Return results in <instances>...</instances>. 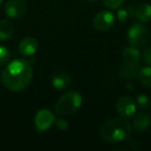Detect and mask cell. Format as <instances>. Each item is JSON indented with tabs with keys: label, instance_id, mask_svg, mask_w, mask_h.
Here are the masks:
<instances>
[{
	"label": "cell",
	"instance_id": "6da1fadb",
	"mask_svg": "<svg viewBox=\"0 0 151 151\" xmlns=\"http://www.w3.org/2000/svg\"><path fill=\"white\" fill-rule=\"evenodd\" d=\"M33 78L31 63L23 58L15 59L5 66L1 73L2 84L9 90L18 92L26 89Z\"/></svg>",
	"mask_w": 151,
	"mask_h": 151
},
{
	"label": "cell",
	"instance_id": "7a4b0ae2",
	"mask_svg": "<svg viewBox=\"0 0 151 151\" xmlns=\"http://www.w3.org/2000/svg\"><path fill=\"white\" fill-rule=\"evenodd\" d=\"M101 137L108 143H119L129 138L132 125L123 118H114L101 127Z\"/></svg>",
	"mask_w": 151,
	"mask_h": 151
},
{
	"label": "cell",
	"instance_id": "3957f363",
	"mask_svg": "<svg viewBox=\"0 0 151 151\" xmlns=\"http://www.w3.org/2000/svg\"><path fill=\"white\" fill-rule=\"evenodd\" d=\"M83 97L77 91H68L57 101L55 105V112L57 115L64 117L73 114L82 106Z\"/></svg>",
	"mask_w": 151,
	"mask_h": 151
},
{
	"label": "cell",
	"instance_id": "277c9868",
	"mask_svg": "<svg viewBox=\"0 0 151 151\" xmlns=\"http://www.w3.org/2000/svg\"><path fill=\"white\" fill-rule=\"evenodd\" d=\"M149 38V30L145 25L142 24H134L128 29L127 40L132 47L140 48L147 42Z\"/></svg>",
	"mask_w": 151,
	"mask_h": 151
},
{
	"label": "cell",
	"instance_id": "5b68a950",
	"mask_svg": "<svg viewBox=\"0 0 151 151\" xmlns=\"http://www.w3.org/2000/svg\"><path fill=\"white\" fill-rule=\"evenodd\" d=\"M27 9L26 0H9L4 5V13L9 19H18L25 15Z\"/></svg>",
	"mask_w": 151,
	"mask_h": 151
},
{
	"label": "cell",
	"instance_id": "8992f818",
	"mask_svg": "<svg viewBox=\"0 0 151 151\" xmlns=\"http://www.w3.org/2000/svg\"><path fill=\"white\" fill-rule=\"evenodd\" d=\"M115 23V17L109 11L99 12L93 18V27L99 31H107Z\"/></svg>",
	"mask_w": 151,
	"mask_h": 151
},
{
	"label": "cell",
	"instance_id": "52a82bcc",
	"mask_svg": "<svg viewBox=\"0 0 151 151\" xmlns=\"http://www.w3.org/2000/svg\"><path fill=\"white\" fill-rule=\"evenodd\" d=\"M55 120H56V118H55L54 114L51 111H49L48 109L40 110L34 117L35 128L38 132H46L47 129L51 127V125L54 123Z\"/></svg>",
	"mask_w": 151,
	"mask_h": 151
},
{
	"label": "cell",
	"instance_id": "ba28073f",
	"mask_svg": "<svg viewBox=\"0 0 151 151\" xmlns=\"http://www.w3.org/2000/svg\"><path fill=\"white\" fill-rule=\"evenodd\" d=\"M136 104L129 96H121L116 103V110L122 118H130L136 113Z\"/></svg>",
	"mask_w": 151,
	"mask_h": 151
},
{
	"label": "cell",
	"instance_id": "9c48e42d",
	"mask_svg": "<svg viewBox=\"0 0 151 151\" xmlns=\"http://www.w3.org/2000/svg\"><path fill=\"white\" fill-rule=\"evenodd\" d=\"M140 68H141L140 64L137 61H125L119 69L120 78L123 79V80L136 79L139 76Z\"/></svg>",
	"mask_w": 151,
	"mask_h": 151
},
{
	"label": "cell",
	"instance_id": "30bf717a",
	"mask_svg": "<svg viewBox=\"0 0 151 151\" xmlns=\"http://www.w3.org/2000/svg\"><path fill=\"white\" fill-rule=\"evenodd\" d=\"M38 48V42L36 38L32 36H25L21 40L19 44V53L25 57L32 56L35 54Z\"/></svg>",
	"mask_w": 151,
	"mask_h": 151
},
{
	"label": "cell",
	"instance_id": "8fae6325",
	"mask_svg": "<svg viewBox=\"0 0 151 151\" xmlns=\"http://www.w3.org/2000/svg\"><path fill=\"white\" fill-rule=\"evenodd\" d=\"M51 82L54 88L58 90H66L71 84L70 77L64 71H56L51 77Z\"/></svg>",
	"mask_w": 151,
	"mask_h": 151
},
{
	"label": "cell",
	"instance_id": "7c38bea8",
	"mask_svg": "<svg viewBox=\"0 0 151 151\" xmlns=\"http://www.w3.org/2000/svg\"><path fill=\"white\" fill-rule=\"evenodd\" d=\"M134 17L143 23L149 22L151 20V5L148 3L134 5Z\"/></svg>",
	"mask_w": 151,
	"mask_h": 151
},
{
	"label": "cell",
	"instance_id": "4fadbf2b",
	"mask_svg": "<svg viewBox=\"0 0 151 151\" xmlns=\"http://www.w3.org/2000/svg\"><path fill=\"white\" fill-rule=\"evenodd\" d=\"M151 123V118L150 115L147 113H140L136 118L134 119L132 125L134 128L139 132H143V130L147 129Z\"/></svg>",
	"mask_w": 151,
	"mask_h": 151
},
{
	"label": "cell",
	"instance_id": "5bb4252c",
	"mask_svg": "<svg viewBox=\"0 0 151 151\" xmlns=\"http://www.w3.org/2000/svg\"><path fill=\"white\" fill-rule=\"evenodd\" d=\"M14 33L13 24L6 19L0 20V40H7Z\"/></svg>",
	"mask_w": 151,
	"mask_h": 151
},
{
	"label": "cell",
	"instance_id": "9a60e30c",
	"mask_svg": "<svg viewBox=\"0 0 151 151\" xmlns=\"http://www.w3.org/2000/svg\"><path fill=\"white\" fill-rule=\"evenodd\" d=\"M122 57L125 61H137L139 62L141 58V54L136 47H127L122 52Z\"/></svg>",
	"mask_w": 151,
	"mask_h": 151
},
{
	"label": "cell",
	"instance_id": "2e32d148",
	"mask_svg": "<svg viewBox=\"0 0 151 151\" xmlns=\"http://www.w3.org/2000/svg\"><path fill=\"white\" fill-rule=\"evenodd\" d=\"M138 77L143 85L151 87V66L141 67Z\"/></svg>",
	"mask_w": 151,
	"mask_h": 151
},
{
	"label": "cell",
	"instance_id": "e0dca14e",
	"mask_svg": "<svg viewBox=\"0 0 151 151\" xmlns=\"http://www.w3.org/2000/svg\"><path fill=\"white\" fill-rule=\"evenodd\" d=\"M9 58H11V53H9V49L3 46H0V66L6 64L9 61Z\"/></svg>",
	"mask_w": 151,
	"mask_h": 151
},
{
	"label": "cell",
	"instance_id": "ac0fdd59",
	"mask_svg": "<svg viewBox=\"0 0 151 151\" xmlns=\"http://www.w3.org/2000/svg\"><path fill=\"white\" fill-rule=\"evenodd\" d=\"M136 101H137V105H138V107L140 108V109H142V110L147 109V108L150 106V99H149L148 96H146V95H144V94L138 95Z\"/></svg>",
	"mask_w": 151,
	"mask_h": 151
},
{
	"label": "cell",
	"instance_id": "d6986e66",
	"mask_svg": "<svg viewBox=\"0 0 151 151\" xmlns=\"http://www.w3.org/2000/svg\"><path fill=\"white\" fill-rule=\"evenodd\" d=\"M124 0H103L104 4L111 9H116L123 4Z\"/></svg>",
	"mask_w": 151,
	"mask_h": 151
},
{
	"label": "cell",
	"instance_id": "ffe728a7",
	"mask_svg": "<svg viewBox=\"0 0 151 151\" xmlns=\"http://www.w3.org/2000/svg\"><path fill=\"white\" fill-rule=\"evenodd\" d=\"M130 16V13H129V9H121L117 12V18L120 22H124L128 19Z\"/></svg>",
	"mask_w": 151,
	"mask_h": 151
},
{
	"label": "cell",
	"instance_id": "44dd1931",
	"mask_svg": "<svg viewBox=\"0 0 151 151\" xmlns=\"http://www.w3.org/2000/svg\"><path fill=\"white\" fill-rule=\"evenodd\" d=\"M55 122H56L57 127H58L59 129L65 130V129H67V127H68V122H67L65 119H63V118H60L59 120H55Z\"/></svg>",
	"mask_w": 151,
	"mask_h": 151
},
{
	"label": "cell",
	"instance_id": "7402d4cb",
	"mask_svg": "<svg viewBox=\"0 0 151 151\" xmlns=\"http://www.w3.org/2000/svg\"><path fill=\"white\" fill-rule=\"evenodd\" d=\"M143 58H144V61L147 64L151 65V46L145 50L144 54H143Z\"/></svg>",
	"mask_w": 151,
	"mask_h": 151
},
{
	"label": "cell",
	"instance_id": "603a6c76",
	"mask_svg": "<svg viewBox=\"0 0 151 151\" xmlns=\"http://www.w3.org/2000/svg\"><path fill=\"white\" fill-rule=\"evenodd\" d=\"M127 142H128V145H129V146L132 147V149H134V150H137V149H140V144H139V143L137 142L134 139L129 138Z\"/></svg>",
	"mask_w": 151,
	"mask_h": 151
},
{
	"label": "cell",
	"instance_id": "cb8c5ba5",
	"mask_svg": "<svg viewBox=\"0 0 151 151\" xmlns=\"http://www.w3.org/2000/svg\"><path fill=\"white\" fill-rule=\"evenodd\" d=\"M88 1H90V2H95V1H97V0H88Z\"/></svg>",
	"mask_w": 151,
	"mask_h": 151
},
{
	"label": "cell",
	"instance_id": "d4e9b609",
	"mask_svg": "<svg viewBox=\"0 0 151 151\" xmlns=\"http://www.w3.org/2000/svg\"><path fill=\"white\" fill-rule=\"evenodd\" d=\"M3 2V0H0V5H1V3Z\"/></svg>",
	"mask_w": 151,
	"mask_h": 151
}]
</instances>
